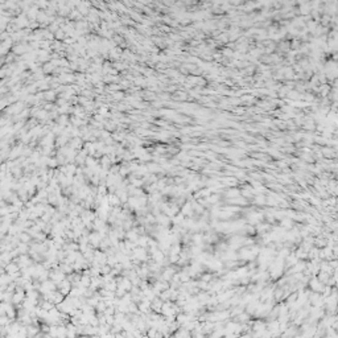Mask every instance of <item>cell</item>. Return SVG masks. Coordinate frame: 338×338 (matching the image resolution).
<instances>
[{"label": "cell", "instance_id": "1", "mask_svg": "<svg viewBox=\"0 0 338 338\" xmlns=\"http://www.w3.org/2000/svg\"><path fill=\"white\" fill-rule=\"evenodd\" d=\"M81 338H87V337H81Z\"/></svg>", "mask_w": 338, "mask_h": 338}]
</instances>
